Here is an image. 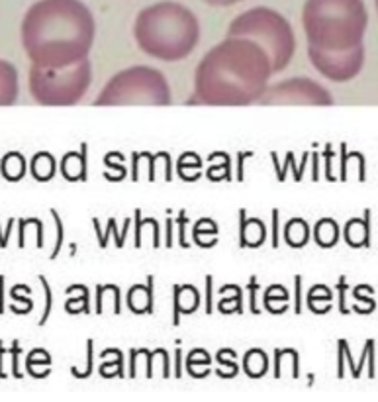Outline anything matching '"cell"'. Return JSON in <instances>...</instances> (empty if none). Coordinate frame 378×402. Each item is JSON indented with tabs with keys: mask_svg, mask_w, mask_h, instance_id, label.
Wrapping results in <instances>:
<instances>
[{
	"mask_svg": "<svg viewBox=\"0 0 378 402\" xmlns=\"http://www.w3.org/2000/svg\"><path fill=\"white\" fill-rule=\"evenodd\" d=\"M272 71L269 54L247 38L227 35L196 65L195 95L188 104L247 106L259 102Z\"/></svg>",
	"mask_w": 378,
	"mask_h": 402,
	"instance_id": "6da1fadb",
	"label": "cell"
},
{
	"mask_svg": "<svg viewBox=\"0 0 378 402\" xmlns=\"http://www.w3.org/2000/svg\"><path fill=\"white\" fill-rule=\"evenodd\" d=\"M97 35L94 16L81 0H38L22 20L20 38L33 65L63 69L87 59Z\"/></svg>",
	"mask_w": 378,
	"mask_h": 402,
	"instance_id": "7a4b0ae2",
	"label": "cell"
},
{
	"mask_svg": "<svg viewBox=\"0 0 378 402\" xmlns=\"http://www.w3.org/2000/svg\"><path fill=\"white\" fill-rule=\"evenodd\" d=\"M200 22L184 4L163 0L145 6L133 22L135 44L153 59L174 63L183 61L200 42Z\"/></svg>",
	"mask_w": 378,
	"mask_h": 402,
	"instance_id": "3957f363",
	"label": "cell"
},
{
	"mask_svg": "<svg viewBox=\"0 0 378 402\" xmlns=\"http://www.w3.org/2000/svg\"><path fill=\"white\" fill-rule=\"evenodd\" d=\"M302 26L308 45L324 51H349L363 45L367 6L363 0H306Z\"/></svg>",
	"mask_w": 378,
	"mask_h": 402,
	"instance_id": "277c9868",
	"label": "cell"
},
{
	"mask_svg": "<svg viewBox=\"0 0 378 402\" xmlns=\"http://www.w3.org/2000/svg\"><path fill=\"white\" fill-rule=\"evenodd\" d=\"M227 35L247 38L259 44L269 54L274 73L284 71L290 65L292 57L296 54V35L290 22L267 6H257L239 14L229 24Z\"/></svg>",
	"mask_w": 378,
	"mask_h": 402,
	"instance_id": "5b68a950",
	"label": "cell"
},
{
	"mask_svg": "<svg viewBox=\"0 0 378 402\" xmlns=\"http://www.w3.org/2000/svg\"><path fill=\"white\" fill-rule=\"evenodd\" d=\"M171 102V85L159 69L133 65L110 79L94 106H169Z\"/></svg>",
	"mask_w": 378,
	"mask_h": 402,
	"instance_id": "8992f818",
	"label": "cell"
},
{
	"mask_svg": "<svg viewBox=\"0 0 378 402\" xmlns=\"http://www.w3.org/2000/svg\"><path fill=\"white\" fill-rule=\"evenodd\" d=\"M92 83L90 59H83L63 69L33 65L28 73V88L42 106H73L81 102Z\"/></svg>",
	"mask_w": 378,
	"mask_h": 402,
	"instance_id": "52a82bcc",
	"label": "cell"
},
{
	"mask_svg": "<svg viewBox=\"0 0 378 402\" xmlns=\"http://www.w3.org/2000/svg\"><path fill=\"white\" fill-rule=\"evenodd\" d=\"M263 106H334L329 90L306 77L284 79L267 87L259 98Z\"/></svg>",
	"mask_w": 378,
	"mask_h": 402,
	"instance_id": "ba28073f",
	"label": "cell"
},
{
	"mask_svg": "<svg viewBox=\"0 0 378 402\" xmlns=\"http://www.w3.org/2000/svg\"><path fill=\"white\" fill-rule=\"evenodd\" d=\"M308 59L327 81L347 83L353 81L365 65V44L349 51H324L308 45Z\"/></svg>",
	"mask_w": 378,
	"mask_h": 402,
	"instance_id": "9c48e42d",
	"label": "cell"
},
{
	"mask_svg": "<svg viewBox=\"0 0 378 402\" xmlns=\"http://www.w3.org/2000/svg\"><path fill=\"white\" fill-rule=\"evenodd\" d=\"M372 210L365 208L363 216L347 220L343 226V239L353 250H368L372 246Z\"/></svg>",
	"mask_w": 378,
	"mask_h": 402,
	"instance_id": "30bf717a",
	"label": "cell"
},
{
	"mask_svg": "<svg viewBox=\"0 0 378 402\" xmlns=\"http://www.w3.org/2000/svg\"><path fill=\"white\" fill-rule=\"evenodd\" d=\"M269 238V230L261 218H247V210L239 208V248L241 250H257L265 246Z\"/></svg>",
	"mask_w": 378,
	"mask_h": 402,
	"instance_id": "8fae6325",
	"label": "cell"
},
{
	"mask_svg": "<svg viewBox=\"0 0 378 402\" xmlns=\"http://www.w3.org/2000/svg\"><path fill=\"white\" fill-rule=\"evenodd\" d=\"M200 303L202 296L195 284H173V326H181L183 316L195 314Z\"/></svg>",
	"mask_w": 378,
	"mask_h": 402,
	"instance_id": "7c38bea8",
	"label": "cell"
},
{
	"mask_svg": "<svg viewBox=\"0 0 378 402\" xmlns=\"http://www.w3.org/2000/svg\"><path fill=\"white\" fill-rule=\"evenodd\" d=\"M126 306L133 314H153L155 312V277L147 275V283L133 284L126 293Z\"/></svg>",
	"mask_w": 378,
	"mask_h": 402,
	"instance_id": "4fadbf2b",
	"label": "cell"
},
{
	"mask_svg": "<svg viewBox=\"0 0 378 402\" xmlns=\"http://www.w3.org/2000/svg\"><path fill=\"white\" fill-rule=\"evenodd\" d=\"M59 171L69 183H87L88 181V143H81L79 152H67L61 159Z\"/></svg>",
	"mask_w": 378,
	"mask_h": 402,
	"instance_id": "5bb4252c",
	"label": "cell"
},
{
	"mask_svg": "<svg viewBox=\"0 0 378 402\" xmlns=\"http://www.w3.org/2000/svg\"><path fill=\"white\" fill-rule=\"evenodd\" d=\"M131 222H133V218H126V222H124V230L120 232L118 230V220L112 216L108 218V222H106V230L100 228V220L97 216L92 218V226H94V232H97V239H98V248L100 250H106L108 248V239L110 236H114V243H116V248H124L126 246V236H128V232H130Z\"/></svg>",
	"mask_w": 378,
	"mask_h": 402,
	"instance_id": "9a60e30c",
	"label": "cell"
},
{
	"mask_svg": "<svg viewBox=\"0 0 378 402\" xmlns=\"http://www.w3.org/2000/svg\"><path fill=\"white\" fill-rule=\"evenodd\" d=\"M313 243L322 250H331L339 243L341 239V228L337 224V220L331 216L320 218L312 228Z\"/></svg>",
	"mask_w": 378,
	"mask_h": 402,
	"instance_id": "2e32d148",
	"label": "cell"
},
{
	"mask_svg": "<svg viewBox=\"0 0 378 402\" xmlns=\"http://www.w3.org/2000/svg\"><path fill=\"white\" fill-rule=\"evenodd\" d=\"M18 90L16 67L0 59V106H12L18 100Z\"/></svg>",
	"mask_w": 378,
	"mask_h": 402,
	"instance_id": "e0dca14e",
	"label": "cell"
},
{
	"mask_svg": "<svg viewBox=\"0 0 378 402\" xmlns=\"http://www.w3.org/2000/svg\"><path fill=\"white\" fill-rule=\"evenodd\" d=\"M310 236H312V230H310V224L304 220L302 216H294L286 222V226L282 230V238H284V243L292 248V250H302L308 246L310 241Z\"/></svg>",
	"mask_w": 378,
	"mask_h": 402,
	"instance_id": "ac0fdd59",
	"label": "cell"
},
{
	"mask_svg": "<svg viewBox=\"0 0 378 402\" xmlns=\"http://www.w3.org/2000/svg\"><path fill=\"white\" fill-rule=\"evenodd\" d=\"M217 298V312L220 314H243V289L239 284H222Z\"/></svg>",
	"mask_w": 378,
	"mask_h": 402,
	"instance_id": "d6986e66",
	"label": "cell"
},
{
	"mask_svg": "<svg viewBox=\"0 0 378 402\" xmlns=\"http://www.w3.org/2000/svg\"><path fill=\"white\" fill-rule=\"evenodd\" d=\"M241 367H243V373L247 375L249 379H263L267 373H269L270 367V359L267 355V351L261 348H251L245 351L243 355V361H241Z\"/></svg>",
	"mask_w": 378,
	"mask_h": 402,
	"instance_id": "ffe728a7",
	"label": "cell"
},
{
	"mask_svg": "<svg viewBox=\"0 0 378 402\" xmlns=\"http://www.w3.org/2000/svg\"><path fill=\"white\" fill-rule=\"evenodd\" d=\"M210 167L206 169V179L212 183H231L236 177L231 173V157L226 152H214L208 155Z\"/></svg>",
	"mask_w": 378,
	"mask_h": 402,
	"instance_id": "44dd1931",
	"label": "cell"
},
{
	"mask_svg": "<svg viewBox=\"0 0 378 402\" xmlns=\"http://www.w3.org/2000/svg\"><path fill=\"white\" fill-rule=\"evenodd\" d=\"M212 361L214 357L206 349L195 348L184 357V369L192 379H206L212 373Z\"/></svg>",
	"mask_w": 378,
	"mask_h": 402,
	"instance_id": "7402d4cb",
	"label": "cell"
},
{
	"mask_svg": "<svg viewBox=\"0 0 378 402\" xmlns=\"http://www.w3.org/2000/svg\"><path fill=\"white\" fill-rule=\"evenodd\" d=\"M192 243L202 248V250H210L217 246V234H220V226H217L216 220L212 218H200L198 222H195L192 226Z\"/></svg>",
	"mask_w": 378,
	"mask_h": 402,
	"instance_id": "603a6c76",
	"label": "cell"
},
{
	"mask_svg": "<svg viewBox=\"0 0 378 402\" xmlns=\"http://www.w3.org/2000/svg\"><path fill=\"white\" fill-rule=\"evenodd\" d=\"M290 293L284 284H269L263 291V308L270 314H284L288 310Z\"/></svg>",
	"mask_w": 378,
	"mask_h": 402,
	"instance_id": "cb8c5ba5",
	"label": "cell"
},
{
	"mask_svg": "<svg viewBox=\"0 0 378 402\" xmlns=\"http://www.w3.org/2000/svg\"><path fill=\"white\" fill-rule=\"evenodd\" d=\"M334 291L327 284H313L306 293V305L313 314H327L334 306Z\"/></svg>",
	"mask_w": 378,
	"mask_h": 402,
	"instance_id": "d4e9b609",
	"label": "cell"
},
{
	"mask_svg": "<svg viewBox=\"0 0 378 402\" xmlns=\"http://www.w3.org/2000/svg\"><path fill=\"white\" fill-rule=\"evenodd\" d=\"M30 173L38 183L51 181L57 173V161L49 152H38L30 161Z\"/></svg>",
	"mask_w": 378,
	"mask_h": 402,
	"instance_id": "484cf974",
	"label": "cell"
},
{
	"mask_svg": "<svg viewBox=\"0 0 378 402\" xmlns=\"http://www.w3.org/2000/svg\"><path fill=\"white\" fill-rule=\"evenodd\" d=\"M176 175L184 183H196L202 177V157L195 152H186L176 161Z\"/></svg>",
	"mask_w": 378,
	"mask_h": 402,
	"instance_id": "4316f807",
	"label": "cell"
},
{
	"mask_svg": "<svg viewBox=\"0 0 378 402\" xmlns=\"http://www.w3.org/2000/svg\"><path fill=\"white\" fill-rule=\"evenodd\" d=\"M0 173L6 181L10 183H18L22 181L24 175H26V157L20 152H10L6 153L2 159H0Z\"/></svg>",
	"mask_w": 378,
	"mask_h": 402,
	"instance_id": "83f0119b",
	"label": "cell"
},
{
	"mask_svg": "<svg viewBox=\"0 0 378 402\" xmlns=\"http://www.w3.org/2000/svg\"><path fill=\"white\" fill-rule=\"evenodd\" d=\"M312 157V152H304L302 153V159H300V163H296V157H294V153L288 152L286 153V157H284V163L282 167L279 165H274V169H277V179L284 183L286 181V175L288 171H292L294 175V181L296 183H300L304 179V173H306V165H308V159Z\"/></svg>",
	"mask_w": 378,
	"mask_h": 402,
	"instance_id": "f1b7e54d",
	"label": "cell"
},
{
	"mask_svg": "<svg viewBox=\"0 0 378 402\" xmlns=\"http://www.w3.org/2000/svg\"><path fill=\"white\" fill-rule=\"evenodd\" d=\"M145 226H151L153 228V248H161V228H159V222L155 218H143V212L141 208H135L133 210V236H135V248L140 250L141 243H143V228Z\"/></svg>",
	"mask_w": 378,
	"mask_h": 402,
	"instance_id": "f546056e",
	"label": "cell"
},
{
	"mask_svg": "<svg viewBox=\"0 0 378 402\" xmlns=\"http://www.w3.org/2000/svg\"><path fill=\"white\" fill-rule=\"evenodd\" d=\"M372 294H375V289L370 284H356L355 289L351 291V296L355 300L351 310L363 316L372 314L377 310V300L372 298Z\"/></svg>",
	"mask_w": 378,
	"mask_h": 402,
	"instance_id": "4dcf8cb0",
	"label": "cell"
},
{
	"mask_svg": "<svg viewBox=\"0 0 378 402\" xmlns=\"http://www.w3.org/2000/svg\"><path fill=\"white\" fill-rule=\"evenodd\" d=\"M102 355H110L112 359L104 357V363L100 365V377L102 379H114V377H124V353L116 348L104 349ZM100 355V357H102Z\"/></svg>",
	"mask_w": 378,
	"mask_h": 402,
	"instance_id": "1f68e13d",
	"label": "cell"
},
{
	"mask_svg": "<svg viewBox=\"0 0 378 402\" xmlns=\"http://www.w3.org/2000/svg\"><path fill=\"white\" fill-rule=\"evenodd\" d=\"M351 159H356V163H359V181L365 183L367 181V159L361 152H349L347 143H341V169H339L341 173H339V179L343 183L349 179V161Z\"/></svg>",
	"mask_w": 378,
	"mask_h": 402,
	"instance_id": "d6a6232c",
	"label": "cell"
},
{
	"mask_svg": "<svg viewBox=\"0 0 378 402\" xmlns=\"http://www.w3.org/2000/svg\"><path fill=\"white\" fill-rule=\"evenodd\" d=\"M236 357H238V353L233 349L224 348L217 351L216 361L220 367L216 369V375L220 379H233V377H238L239 365Z\"/></svg>",
	"mask_w": 378,
	"mask_h": 402,
	"instance_id": "836d02e7",
	"label": "cell"
},
{
	"mask_svg": "<svg viewBox=\"0 0 378 402\" xmlns=\"http://www.w3.org/2000/svg\"><path fill=\"white\" fill-rule=\"evenodd\" d=\"M75 289V296H69L65 303L67 314H90V291L85 284H71Z\"/></svg>",
	"mask_w": 378,
	"mask_h": 402,
	"instance_id": "e575fe53",
	"label": "cell"
},
{
	"mask_svg": "<svg viewBox=\"0 0 378 402\" xmlns=\"http://www.w3.org/2000/svg\"><path fill=\"white\" fill-rule=\"evenodd\" d=\"M40 365L42 367H51V355L45 349H32L28 353V357H26V369H28V373L32 375L33 379H44L42 371L38 369Z\"/></svg>",
	"mask_w": 378,
	"mask_h": 402,
	"instance_id": "d590c367",
	"label": "cell"
},
{
	"mask_svg": "<svg viewBox=\"0 0 378 402\" xmlns=\"http://www.w3.org/2000/svg\"><path fill=\"white\" fill-rule=\"evenodd\" d=\"M349 361V367H351V377L359 379V373H356V365L353 357H351V349L347 339H337V379H343L345 377V367L343 363Z\"/></svg>",
	"mask_w": 378,
	"mask_h": 402,
	"instance_id": "8d00e7d4",
	"label": "cell"
},
{
	"mask_svg": "<svg viewBox=\"0 0 378 402\" xmlns=\"http://www.w3.org/2000/svg\"><path fill=\"white\" fill-rule=\"evenodd\" d=\"M104 165H106V169L108 171H114V177L110 179V181H124L126 177H128V169L124 167V155L120 152H110L106 157H104Z\"/></svg>",
	"mask_w": 378,
	"mask_h": 402,
	"instance_id": "74e56055",
	"label": "cell"
},
{
	"mask_svg": "<svg viewBox=\"0 0 378 402\" xmlns=\"http://www.w3.org/2000/svg\"><path fill=\"white\" fill-rule=\"evenodd\" d=\"M349 283H347V277L345 275H341L339 279H337V284H335V293H337V298H339V305H337V308H339V312L341 314H351L353 310H351V306L347 305V293H349Z\"/></svg>",
	"mask_w": 378,
	"mask_h": 402,
	"instance_id": "f35d334b",
	"label": "cell"
},
{
	"mask_svg": "<svg viewBox=\"0 0 378 402\" xmlns=\"http://www.w3.org/2000/svg\"><path fill=\"white\" fill-rule=\"evenodd\" d=\"M92 369H94V339H87V367L85 371H76L75 367H71V375L75 379H88L92 375Z\"/></svg>",
	"mask_w": 378,
	"mask_h": 402,
	"instance_id": "ab89813d",
	"label": "cell"
},
{
	"mask_svg": "<svg viewBox=\"0 0 378 402\" xmlns=\"http://www.w3.org/2000/svg\"><path fill=\"white\" fill-rule=\"evenodd\" d=\"M190 222V218L186 214V210H179V216L174 218V226H176V236H179V246L183 250H190V243L186 239V224Z\"/></svg>",
	"mask_w": 378,
	"mask_h": 402,
	"instance_id": "60d3db41",
	"label": "cell"
},
{
	"mask_svg": "<svg viewBox=\"0 0 378 402\" xmlns=\"http://www.w3.org/2000/svg\"><path fill=\"white\" fill-rule=\"evenodd\" d=\"M261 291V284L257 281V275H251L247 283V298H249V312L251 314H261L263 310L259 308V303H257V293Z\"/></svg>",
	"mask_w": 378,
	"mask_h": 402,
	"instance_id": "b9f144b4",
	"label": "cell"
},
{
	"mask_svg": "<svg viewBox=\"0 0 378 402\" xmlns=\"http://www.w3.org/2000/svg\"><path fill=\"white\" fill-rule=\"evenodd\" d=\"M51 216H54L55 220V228H57V239H55V248L54 251H51V259H55L57 255H59V251L63 250V241H65V226H63V220H61V216H59V212L55 210V208H51Z\"/></svg>",
	"mask_w": 378,
	"mask_h": 402,
	"instance_id": "7bdbcfd3",
	"label": "cell"
},
{
	"mask_svg": "<svg viewBox=\"0 0 378 402\" xmlns=\"http://www.w3.org/2000/svg\"><path fill=\"white\" fill-rule=\"evenodd\" d=\"M40 279V283L44 287V294H45V308H44V314L40 318V322H38V326H45V322L49 320V316H51V306H54V294H51V287L47 283V279H45L44 275H40L38 277Z\"/></svg>",
	"mask_w": 378,
	"mask_h": 402,
	"instance_id": "ee69618b",
	"label": "cell"
},
{
	"mask_svg": "<svg viewBox=\"0 0 378 402\" xmlns=\"http://www.w3.org/2000/svg\"><path fill=\"white\" fill-rule=\"evenodd\" d=\"M322 155H324L325 159V179H327L329 183H334V181H337V177L334 175V145H331V143H325V150Z\"/></svg>",
	"mask_w": 378,
	"mask_h": 402,
	"instance_id": "f6af8a7d",
	"label": "cell"
},
{
	"mask_svg": "<svg viewBox=\"0 0 378 402\" xmlns=\"http://www.w3.org/2000/svg\"><path fill=\"white\" fill-rule=\"evenodd\" d=\"M206 314H214V277L206 275Z\"/></svg>",
	"mask_w": 378,
	"mask_h": 402,
	"instance_id": "bcb514c9",
	"label": "cell"
},
{
	"mask_svg": "<svg viewBox=\"0 0 378 402\" xmlns=\"http://www.w3.org/2000/svg\"><path fill=\"white\" fill-rule=\"evenodd\" d=\"M279 216H281V210H279V208H272V210H270V218H272L270 246H272V250H279Z\"/></svg>",
	"mask_w": 378,
	"mask_h": 402,
	"instance_id": "7dc6e473",
	"label": "cell"
},
{
	"mask_svg": "<svg viewBox=\"0 0 378 402\" xmlns=\"http://www.w3.org/2000/svg\"><path fill=\"white\" fill-rule=\"evenodd\" d=\"M294 312L302 314V275H294Z\"/></svg>",
	"mask_w": 378,
	"mask_h": 402,
	"instance_id": "c3c4849f",
	"label": "cell"
},
{
	"mask_svg": "<svg viewBox=\"0 0 378 402\" xmlns=\"http://www.w3.org/2000/svg\"><path fill=\"white\" fill-rule=\"evenodd\" d=\"M174 243V218L171 216V210H167V222H165V248L171 250Z\"/></svg>",
	"mask_w": 378,
	"mask_h": 402,
	"instance_id": "681fc988",
	"label": "cell"
},
{
	"mask_svg": "<svg viewBox=\"0 0 378 402\" xmlns=\"http://www.w3.org/2000/svg\"><path fill=\"white\" fill-rule=\"evenodd\" d=\"M12 355V375L16 377V379H22V373H20V367H18V355H20V351H22V348H20V341L18 339H14L12 341V348L8 349Z\"/></svg>",
	"mask_w": 378,
	"mask_h": 402,
	"instance_id": "f907efd6",
	"label": "cell"
},
{
	"mask_svg": "<svg viewBox=\"0 0 378 402\" xmlns=\"http://www.w3.org/2000/svg\"><path fill=\"white\" fill-rule=\"evenodd\" d=\"M255 153L253 152H239L238 153V175H236V181L243 183L245 181V159H251Z\"/></svg>",
	"mask_w": 378,
	"mask_h": 402,
	"instance_id": "816d5d0a",
	"label": "cell"
},
{
	"mask_svg": "<svg viewBox=\"0 0 378 402\" xmlns=\"http://www.w3.org/2000/svg\"><path fill=\"white\" fill-rule=\"evenodd\" d=\"M22 289H24V284H16L14 289L10 291V296L14 298V300H20V303H24V305L28 306L30 310H33V303H32V298H28V296H22Z\"/></svg>",
	"mask_w": 378,
	"mask_h": 402,
	"instance_id": "f5cc1de1",
	"label": "cell"
},
{
	"mask_svg": "<svg viewBox=\"0 0 378 402\" xmlns=\"http://www.w3.org/2000/svg\"><path fill=\"white\" fill-rule=\"evenodd\" d=\"M183 349H181V346H176V349H174V377L176 379L183 377Z\"/></svg>",
	"mask_w": 378,
	"mask_h": 402,
	"instance_id": "db71d44e",
	"label": "cell"
},
{
	"mask_svg": "<svg viewBox=\"0 0 378 402\" xmlns=\"http://www.w3.org/2000/svg\"><path fill=\"white\" fill-rule=\"evenodd\" d=\"M143 355H145V361H147V367H145V377L151 379L153 377V359L157 355V349L155 351H149V349L143 348Z\"/></svg>",
	"mask_w": 378,
	"mask_h": 402,
	"instance_id": "11a10c76",
	"label": "cell"
},
{
	"mask_svg": "<svg viewBox=\"0 0 378 402\" xmlns=\"http://www.w3.org/2000/svg\"><path fill=\"white\" fill-rule=\"evenodd\" d=\"M318 159H320V153L312 152V181H320V163H318Z\"/></svg>",
	"mask_w": 378,
	"mask_h": 402,
	"instance_id": "9f6ffc18",
	"label": "cell"
},
{
	"mask_svg": "<svg viewBox=\"0 0 378 402\" xmlns=\"http://www.w3.org/2000/svg\"><path fill=\"white\" fill-rule=\"evenodd\" d=\"M202 2L210 4V6H233V4L243 2V0H202Z\"/></svg>",
	"mask_w": 378,
	"mask_h": 402,
	"instance_id": "6f0895ef",
	"label": "cell"
},
{
	"mask_svg": "<svg viewBox=\"0 0 378 402\" xmlns=\"http://www.w3.org/2000/svg\"><path fill=\"white\" fill-rule=\"evenodd\" d=\"M4 312V275H0V314Z\"/></svg>",
	"mask_w": 378,
	"mask_h": 402,
	"instance_id": "680465c9",
	"label": "cell"
},
{
	"mask_svg": "<svg viewBox=\"0 0 378 402\" xmlns=\"http://www.w3.org/2000/svg\"><path fill=\"white\" fill-rule=\"evenodd\" d=\"M6 353V349H4V346H2V339H0V379H6V373H4V369H2V355Z\"/></svg>",
	"mask_w": 378,
	"mask_h": 402,
	"instance_id": "91938a15",
	"label": "cell"
},
{
	"mask_svg": "<svg viewBox=\"0 0 378 402\" xmlns=\"http://www.w3.org/2000/svg\"><path fill=\"white\" fill-rule=\"evenodd\" d=\"M8 238H10V236H6V234L2 236V234H0V248H2V250H4V248L8 246Z\"/></svg>",
	"mask_w": 378,
	"mask_h": 402,
	"instance_id": "94428289",
	"label": "cell"
},
{
	"mask_svg": "<svg viewBox=\"0 0 378 402\" xmlns=\"http://www.w3.org/2000/svg\"><path fill=\"white\" fill-rule=\"evenodd\" d=\"M375 4H377V12H378V0H375Z\"/></svg>",
	"mask_w": 378,
	"mask_h": 402,
	"instance_id": "6125c7cd",
	"label": "cell"
}]
</instances>
